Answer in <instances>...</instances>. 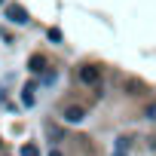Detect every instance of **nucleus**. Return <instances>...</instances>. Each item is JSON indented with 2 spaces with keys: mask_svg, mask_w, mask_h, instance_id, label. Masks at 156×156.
Wrapping results in <instances>:
<instances>
[{
  "mask_svg": "<svg viewBox=\"0 0 156 156\" xmlns=\"http://www.w3.org/2000/svg\"><path fill=\"white\" fill-rule=\"evenodd\" d=\"M6 19H9V22H16V25H28V22H31L28 9H25V6H19V3H9V6H6Z\"/></svg>",
  "mask_w": 156,
  "mask_h": 156,
  "instance_id": "1",
  "label": "nucleus"
},
{
  "mask_svg": "<svg viewBox=\"0 0 156 156\" xmlns=\"http://www.w3.org/2000/svg\"><path fill=\"white\" fill-rule=\"evenodd\" d=\"M80 80H83L86 86H98L101 73H98V67H95V64H83V67H80Z\"/></svg>",
  "mask_w": 156,
  "mask_h": 156,
  "instance_id": "2",
  "label": "nucleus"
},
{
  "mask_svg": "<svg viewBox=\"0 0 156 156\" xmlns=\"http://www.w3.org/2000/svg\"><path fill=\"white\" fill-rule=\"evenodd\" d=\"M22 101H25L28 107L34 104V86H28V89H25V95H22Z\"/></svg>",
  "mask_w": 156,
  "mask_h": 156,
  "instance_id": "4",
  "label": "nucleus"
},
{
  "mask_svg": "<svg viewBox=\"0 0 156 156\" xmlns=\"http://www.w3.org/2000/svg\"><path fill=\"white\" fill-rule=\"evenodd\" d=\"M22 156H40V150H37L34 144H25V147H22Z\"/></svg>",
  "mask_w": 156,
  "mask_h": 156,
  "instance_id": "5",
  "label": "nucleus"
},
{
  "mask_svg": "<svg viewBox=\"0 0 156 156\" xmlns=\"http://www.w3.org/2000/svg\"><path fill=\"white\" fill-rule=\"evenodd\" d=\"M83 116H86V110H83V107H76V104L64 110V119H67V122H83Z\"/></svg>",
  "mask_w": 156,
  "mask_h": 156,
  "instance_id": "3",
  "label": "nucleus"
},
{
  "mask_svg": "<svg viewBox=\"0 0 156 156\" xmlns=\"http://www.w3.org/2000/svg\"><path fill=\"white\" fill-rule=\"evenodd\" d=\"M31 70H43V58H40V55L31 58Z\"/></svg>",
  "mask_w": 156,
  "mask_h": 156,
  "instance_id": "6",
  "label": "nucleus"
},
{
  "mask_svg": "<svg viewBox=\"0 0 156 156\" xmlns=\"http://www.w3.org/2000/svg\"><path fill=\"white\" fill-rule=\"evenodd\" d=\"M49 156H61V153H58V150H52V153H49Z\"/></svg>",
  "mask_w": 156,
  "mask_h": 156,
  "instance_id": "7",
  "label": "nucleus"
}]
</instances>
